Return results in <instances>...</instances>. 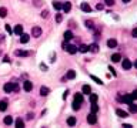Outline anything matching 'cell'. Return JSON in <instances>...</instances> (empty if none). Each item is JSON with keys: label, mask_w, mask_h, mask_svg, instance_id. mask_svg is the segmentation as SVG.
Instances as JSON below:
<instances>
[{"label": "cell", "mask_w": 137, "mask_h": 128, "mask_svg": "<svg viewBox=\"0 0 137 128\" xmlns=\"http://www.w3.org/2000/svg\"><path fill=\"white\" fill-rule=\"evenodd\" d=\"M134 67H136V68H137V60H136V61H134Z\"/></svg>", "instance_id": "51"}, {"label": "cell", "mask_w": 137, "mask_h": 128, "mask_svg": "<svg viewBox=\"0 0 137 128\" xmlns=\"http://www.w3.org/2000/svg\"><path fill=\"white\" fill-rule=\"evenodd\" d=\"M107 47H110V48H116V47H117V40H114V38H109V40H107Z\"/></svg>", "instance_id": "10"}, {"label": "cell", "mask_w": 137, "mask_h": 128, "mask_svg": "<svg viewBox=\"0 0 137 128\" xmlns=\"http://www.w3.org/2000/svg\"><path fill=\"white\" fill-rule=\"evenodd\" d=\"M61 20H63V16H61L60 13H57V14H56V21H57V23H61Z\"/></svg>", "instance_id": "34"}, {"label": "cell", "mask_w": 137, "mask_h": 128, "mask_svg": "<svg viewBox=\"0 0 137 128\" xmlns=\"http://www.w3.org/2000/svg\"><path fill=\"white\" fill-rule=\"evenodd\" d=\"M3 40H4V36H3V34H0V43H1Z\"/></svg>", "instance_id": "49"}, {"label": "cell", "mask_w": 137, "mask_h": 128, "mask_svg": "<svg viewBox=\"0 0 137 128\" xmlns=\"http://www.w3.org/2000/svg\"><path fill=\"white\" fill-rule=\"evenodd\" d=\"M81 93H83V94H90V93H91V87H90L89 84H84V85H83Z\"/></svg>", "instance_id": "18"}, {"label": "cell", "mask_w": 137, "mask_h": 128, "mask_svg": "<svg viewBox=\"0 0 137 128\" xmlns=\"http://www.w3.org/2000/svg\"><path fill=\"white\" fill-rule=\"evenodd\" d=\"M129 105H130V113L136 114V113H137V105H136V104H133V103H132V104H129Z\"/></svg>", "instance_id": "31"}, {"label": "cell", "mask_w": 137, "mask_h": 128, "mask_svg": "<svg viewBox=\"0 0 137 128\" xmlns=\"http://www.w3.org/2000/svg\"><path fill=\"white\" fill-rule=\"evenodd\" d=\"M3 123H4L6 125H11V124H13V117H11V115H7V117H4Z\"/></svg>", "instance_id": "19"}, {"label": "cell", "mask_w": 137, "mask_h": 128, "mask_svg": "<svg viewBox=\"0 0 137 128\" xmlns=\"http://www.w3.org/2000/svg\"><path fill=\"white\" fill-rule=\"evenodd\" d=\"M14 54L19 56V57H27V56H30V53L29 51H24V50H16Z\"/></svg>", "instance_id": "13"}, {"label": "cell", "mask_w": 137, "mask_h": 128, "mask_svg": "<svg viewBox=\"0 0 137 128\" xmlns=\"http://www.w3.org/2000/svg\"><path fill=\"white\" fill-rule=\"evenodd\" d=\"M63 36H64V40H66V41H70V40L73 38V33H71L70 30L64 31V34H63Z\"/></svg>", "instance_id": "15"}, {"label": "cell", "mask_w": 137, "mask_h": 128, "mask_svg": "<svg viewBox=\"0 0 137 128\" xmlns=\"http://www.w3.org/2000/svg\"><path fill=\"white\" fill-rule=\"evenodd\" d=\"M34 6H41V0H34Z\"/></svg>", "instance_id": "42"}, {"label": "cell", "mask_w": 137, "mask_h": 128, "mask_svg": "<svg viewBox=\"0 0 137 128\" xmlns=\"http://www.w3.org/2000/svg\"><path fill=\"white\" fill-rule=\"evenodd\" d=\"M74 101H79V103H83V93H77L74 95Z\"/></svg>", "instance_id": "24"}, {"label": "cell", "mask_w": 137, "mask_h": 128, "mask_svg": "<svg viewBox=\"0 0 137 128\" xmlns=\"http://www.w3.org/2000/svg\"><path fill=\"white\" fill-rule=\"evenodd\" d=\"M13 33L17 34V36H20V34L23 33V26H21V24H17V26L13 28Z\"/></svg>", "instance_id": "12"}, {"label": "cell", "mask_w": 137, "mask_h": 128, "mask_svg": "<svg viewBox=\"0 0 137 128\" xmlns=\"http://www.w3.org/2000/svg\"><path fill=\"white\" fill-rule=\"evenodd\" d=\"M31 36H33L34 38H39V37L41 36V28H40V27H33V28H31Z\"/></svg>", "instance_id": "3"}, {"label": "cell", "mask_w": 137, "mask_h": 128, "mask_svg": "<svg viewBox=\"0 0 137 128\" xmlns=\"http://www.w3.org/2000/svg\"><path fill=\"white\" fill-rule=\"evenodd\" d=\"M7 110V101H0V111H6Z\"/></svg>", "instance_id": "27"}, {"label": "cell", "mask_w": 137, "mask_h": 128, "mask_svg": "<svg viewBox=\"0 0 137 128\" xmlns=\"http://www.w3.org/2000/svg\"><path fill=\"white\" fill-rule=\"evenodd\" d=\"M89 50L90 51H93V53H99V44H91V46H89Z\"/></svg>", "instance_id": "20"}, {"label": "cell", "mask_w": 137, "mask_h": 128, "mask_svg": "<svg viewBox=\"0 0 137 128\" xmlns=\"http://www.w3.org/2000/svg\"><path fill=\"white\" fill-rule=\"evenodd\" d=\"M40 68H41V71H47V66L46 64H40Z\"/></svg>", "instance_id": "38"}, {"label": "cell", "mask_w": 137, "mask_h": 128, "mask_svg": "<svg viewBox=\"0 0 137 128\" xmlns=\"http://www.w3.org/2000/svg\"><path fill=\"white\" fill-rule=\"evenodd\" d=\"M122 1H123V3H130L132 0H122Z\"/></svg>", "instance_id": "50"}, {"label": "cell", "mask_w": 137, "mask_h": 128, "mask_svg": "<svg viewBox=\"0 0 137 128\" xmlns=\"http://www.w3.org/2000/svg\"><path fill=\"white\" fill-rule=\"evenodd\" d=\"M132 95H133V98H134V100H137V90L133 91V94H132Z\"/></svg>", "instance_id": "46"}, {"label": "cell", "mask_w": 137, "mask_h": 128, "mask_svg": "<svg viewBox=\"0 0 137 128\" xmlns=\"http://www.w3.org/2000/svg\"><path fill=\"white\" fill-rule=\"evenodd\" d=\"M133 101H134V98H133L132 94H126V95L123 97V103H126V104H132Z\"/></svg>", "instance_id": "8"}, {"label": "cell", "mask_w": 137, "mask_h": 128, "mask_svg": "<svg viewBox=\"0 0 137 128\" xmlns=\"http://www.w3.org/2000/svg\"><path fill=\"white\" fill-rule=\"evenodd\" d=\"M23 88H24V91H27V93L31 91V90H33V83H31V81H24V83H23Z\"/></svg>", "instance_id": "6"}, {"label": "cell", "mask_w": 137, "mask_h": 128, "mask_svg": "<svg viewBox=\"0 0 137 128\" xmlns=\"http://www.w3.org/2000/svg\"><path fill=\"white\" fill-rule=\"evenodd\" d=\"M96 9H97V10H103V9H104V4H103V3H99V4L96 6Z\"/></svg>", "instance_id": "37"}, {"label": "cell", "mask_w": 137, "mask_h": 128, "mask_svg": "<svg viewBox=\"0 0 137 128\" xmlns=\"http://www.w3.org/2000/svg\"><path fill=\"white\" fill-rule=\"evenodd\" d=\"M4 28H6V31H7V33H10V34L13 33V28L10 27V24H6V26H4Z\"/></svg>", "instance_id": "35"}, {"label": "cell", "mask_w": 137, "mask_h": 128, "mask_svg": "<svg viewBox=\"0 0 137 128\" xmlns=\"http://www.w3.org/2000/svg\"><path fill=\"white\" fill-rule=\"evenodd\" d=\"M122 66H123L124 70H130V68H132V61H130L129 58H124L123 63H122Z\"/></svg>", "instance_id": "7"}, {"label": "cell", "mask_w": 137, "mask_h": 128, "mask_svg": "<svg viewBox=\"0 0 137 128\" xmlns=\"http://www.w3.org/2000/svg\"><path fill=\"white\" fill-rule=\"evenodd\" d=\"M61 6H63V4H61L60 1H53V7H54L56 10H61Z\"/></svg>", "instance_id": "29"}, {"label": "cell", "mask_w": 137, "mask_h": 128, "mask_svg": "<svg viewBox=\"0 0 137 128\" xmlns=\"http://www.w3.org/2000/svg\"><path fill=\"white\" fill-rule=\"evenodd\" d=\"M67 78H69V80L76 78V71H74V70H69V73H67Z\"/></svg>", "instance_id": "23"}, {"label": "cell", "mask_w": 137, "mask_h": 128, "mask_svg": "<svg viewBox=\"0 0 137 128\" xmlns=\"http://www.w3.org/2000/svg\"><path fill=\"white\" fill-rule=\"evenodd\" d=\"M7 16V9L6 7H0V17H6Z\"/></svg>", "instance_id": "30"}, {"label": "cell", "mask_w": 137, "mask_h": 128, "mask_svg": "<svg viewBox=\"0 0 137 128\" xmlns=\"http://www.w3.org/2000/svg\"><path fill=\"white\" fill-rule=\"evenodd\" d=\"M90 78H91V80H94V81H96V83H97V84H103V81H101V80H100V78H97V77H96V76H90Z\"/></svg>", "instance_id": "33"}, {"label": "cell", "mask_w": 137, "mask_h": 128, "mask_svg": "<svg viewBox=\"0 0 137 128\" xmlns=\"http://www.w3.org/2000/svg\"><path fill=\"white\" fill-rule=\"evenodd\" d=\"M3 90H4V93H7V94L13 93V91H14V83H6V84L3 85Z\"/></svg>", "instance_id": "2"}, {"label": "cell", "mask_w": 137, "mask_h": 128, "mask_svg": "<svg viewBox=\"0 0 137 128\" xmlns=\"http://www.w3.org/2000/svg\"><path fill=\"white\" fill-rule=\"evenodd\" d=\"M89 95H90V104H91V103H97V100H99V95H97V94L90 93Z\"/></svg>", "instance_id": "22"}, {"label": "cell", "mask_w": 137, "mask_h": 128, "mask_svg": "<svg viewBox=\"0 0 137 128\" xmlns=\"http://www.w3.org/2000/svg\"><path fill=\"white\" fill-rule=\"evenodd\" d=\"M16 127L17 128H23L24 127V121H23L21 118H17V120H16Z\"/></svg>", "instance_id": "25"}, {"label": "cell", "mask_w": 137, "mask_h": 128, "mask_svg": "<svg viewBox=\"0 0 137 128\" xmlns=\"http://www.w3.org/2000/svg\"><path fill=\"white\" fill-rule=\"evenodd\" d=\"M41 17H43V19H47V17H49V11H47V10H43V11H41Z\"/></svg>", "instance_id": "36"}, {"label": "cell", "mask_w": 137, "mask_h": 128, "mask_svg": "<svg viewBox=\"0 0 137 128\" xmlns=\"http://www.w3.org/2000/svg\"><path fill=\"white\" fill-rule=\"evenodd\" d=\"M116 114H117L119 117H122V118L129 117V113H127V111H124V110H120V108H117V110H116Z\"/></svg>", "instance_id": "11"}, {"label": "cell", "mask_w": 137, "mask_h": 128, "mask_svg": "<svg viewBox=\"0 0 137 128\" xmlns=\"http://www.w3.org/2000/svg\"><path fill=\"white\" fill-rule=\"evenodd\" d=\"M99 111V105L97 103H91V113H97Z\"/></svg>", "instance_id": "32"}, {"label": "cell", "mask_w": 137, "mask_h": 128, "mask_svg": "<svg viewBox=\"0 0 137 128\" xmlns=\"http://www.w3.org/2000/svg\"><path fill=\"white\" fill-rule=\"evenodd\" d=\"M49 94H50V88H47V87H41V88H40V95L46 97V95H49Z\"/></svg>", "instance_id": "16"}, {"label": "cell", "mask_w": 137, "mask_h": 128, "mask_svg": "<svg viewBox=\"0 0 137 128\" xmlns=\"http://www.w3.org/2000/svg\"><path fill=\"white\" fill-rule=\"evenodd\" d=\"M87 123H89V124H96V123H97L96 113H90V114L87 115Z\"/></svg>", "instance_id": "4"}, {"label": "cell", "mask_w": 137, "mask_h": 128, "mask_svg": "<svg viewBox=\"0 0 137 128\" xmlns=\"http://www.w3.org/2000/svg\"><path fill=\"white\" fill-rule=\"evenodd\" d=\"M86 26H87L89 28H93V23H91V21H86Z\"/></svg>", "instance_id": "40"}, {"label": "cell", "mask_w": 137, "mask_h": 128, "mask_svg": "<svg viewBox=\"0 0 137 128\" xmlns=\"http://www.w3.org/2000/svg\"><path fill=\"white\" fill-rule=\"evenodd\" d=\"M80 9H81L83 11H86V13H91V6H90L89 3H86V1H83V3L80 4Z\"/></svg>", "instance_id": "5"}, {"label": "cell", "mask_w": 137, "mask_h": 128, "mask_svg": "<svg viewBox=\"0 0 137 128\" xmlns=\"http://www.w3.org/2000/svg\"><path fill=\"white\" fill-rule=\"evenodd\" d=\"M120 58H122V56H120L119 53H116V54H113V56H112V61H113V63H119V61H120Z\"/></svg>", "instance_id": "21"}, {"label": "cell", "mask_w": 137, "mask_h": 128, "mask_svg": "<svg viewBox=\"0 0 137 128\" xmlns=\"http://www.w3.org/2000/svg\"><path fill=\"white\" fill-rule=\"evenodd\" d=\"M67 95H69V90H66V91H64V94H63V100H66V98H67Z\"/></svg>", "instance_id": "44"}, {"label": "cell", "mask_w": 137, "mask_h": 128, "mask_svg": "<svg viewBox=\"0 0 137 128\" xmlns=\"http://www.w3.org/2000/svg\"><path fill=\"white\" fill-rule=\"evenodd\" d=\"M76 123H77L76 117H69V118H67V125H70V127H74V125H76Z\"/></svg>", "instance_id": "17"}, {"label": "cell", "mask_w": 137, "mask_h": 128, "mask_svg": "<svg viewBox=\"0 0 137 128\" xmlns=\"http://www.w3.org/2000/svg\"><path fill=\"white\" fill-rule=\"evenodd\" d=\"M79 51H80V53H87V51H89V46H86V44H81V46L79 47Z\"/></svg>", "instance_id": "26"}, {"label": "cell", "mask_w": 137, "mask_h": 128, "mask_svg": "<svg viewBox=\"0 0 137 128\" xmlns=\"http://www.w3.org/2000/svg\"><path fill=\"white\" fill-rule=\"evenodd\" d=\"M33 115H34V114H31V113H29V114H27V120H33Z\"/></svg>", "instance_id": "45"}, {"label": "cell", "mask_w": 137, "mask_h": 128, "mask_svg": "<svg viewBox=\"0 0 137 128\" xmlns=\"http://www.w3.org/2000/svg\"><path fill=\"white\" fill-rule=\"evenodd\" d=\"M80 105H81V103H79V101H73V110L74 111H77V110H80Z\"/></svg>", "instance_id": "28"}, {"label": "cell", "mask_w": 137, "mask_h": 128, "mask_svg": "<svg viewBox=\"0 0 137 128\" xmlns=\"http://www.w3.org/2000/svg\"><path fill=\"white\" fill-rule=\"evenodd\" d=\"M123 127H124V128H133V125H130V124H124Z\"/></svg>", "instance_id": "47"}, {"label": "cell", "mask_w": 137, "mask_h": 128, "mask_svg": "<svg viewBox=\"0 0 137 128\" xmlns=\"http://www.w3.org/2000/svg\"><path fill=\"white\" fill-rule=\"evenodd\" d=\"M29 34H26V33H21L20 34V43H23V44H26L27 41H29Z\"/></svg>", "instance_id": "14"}, {"label": "cell", "mask_w": 137, "mask_h": 128, "mask_svg": "<svg viewBox=\"0 0 137 128\" xmlns=\"http://www.w3.org/2000/svg\"><path fill=\"white\" fill-rule=\"evenodd\" d=\"M109 70H110V73H112V74H113V76H114V77H116V76H117V74H116V71H114V68H113V67H109Z\"/></svg>", "instance_id": "41"}, {"label": "cell", "mask_w": 137, "mask_h": 128, "mask_svg": "<svg viewBox=\"0 0 137 128\" xmlns=\"http://www.w3.org/2000/svg\"><path fill=\"white\" fill-rule=\"evenodd\" d=\"M9 61H10V58H9V57L6 56V57H4V63H9Z\"/></svg>", "instance_id": "48"}, {"label": "cell", "mask_w": 137, "mask_h": 128, "mask_svg": "<svg viewBox=\"0 0 137 128\" xmlns=\"http://www.w3.org/2000/svg\"><path fill=\"white\" fill-rule=\"evenodd\" d=\"M132 34H133V37H136V38H137V27H136V28H133Z\"/></svg>", "instance_id": "43"}, {"label": "cell", "mask_w": 137, "mask_h": 128, "mask_svg": "<svg viewBox=\"0 0 137 128\" xmlns=\"http://www.w3.org/2000/svg\"><path fill=\"white\" fill-rule=\"evenodd\" d=\"M63 48H64L66 51H69L70 54H76V53L79 51V48H77L76 46H73V44H66V43L63 44Z\"/></svg>", "instance_id": "1"}, {"label": "cell", "mask_w": 137, "mask_h": 128, "mask_svg": "<svg viewBox=\"0 0 137 128\" xmlns=\"http://www.w3.org/2000/svg\"><path fill=\"white\" fill-rule=\"evenodd\" d=\"M106 4L107 6H113L114 4V0H106Z\"/></svg>", "instance_id": "39"}, {"label": "cell", "mask_w": 137, "mask_h": 128, "mask_svg": "<svg viewBox=\"0 0 137 128\" xmlns=\"http://www.w3.org/2000/svg\"><path fill=\"white\" fill-rule=\"evenodd\" d=\"M61 10H63L64 13H69V11L71 10V3H70V1H66V3L61 6Z\"/></svg>", "instance_id": "9"}]
</instances>
